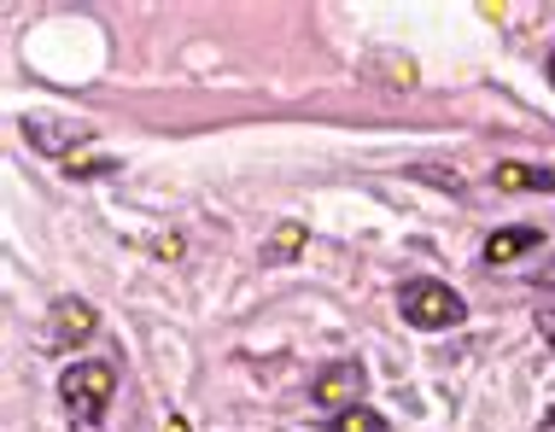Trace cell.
I'll return each mask as SVG.
<instances>
[{
	"label": "cell",
	"mask_w": 555,
	"mask_h": 432,
	"mask_svg": "<svg viewBox=\"0 0 555 432\" xmlns=\"http://www.w3.org/2000/svg\"><path fill=\"white\" fill-rule=\"evenodd\" d=\"M305 240H310V228H305V222H281V228L263 240L258 258H263V263H293L298 251H305Z\"/></svg>",
	"instance_id": "ba28073f"
},
{
	"label": "cell",
	"mask_w": 555,
	"mask_h": 432,
	"mask_svg": "<svg viewBox=\"0 0 555 432\" xmlns=\"http://www.w3.org/2000/svg\"><path fill=\"white\" fill-rule=\"evenodd\" d=\"M538 280H544V287H555V258L544 263V275H538Z\"/></svg>",
	"instance_id": "5bb4252c"
},
{
	"label": "cell",
	"mask_w": 555,
	"mask_h": 432,
	"mask_svg": "<svg viewBox=\"0 0 555 432\" xmlns=\"http://www.w3.org/2000/svg\"><path fill=\"white\" fill-rule=\"evenodd\" d=\"M112 163H117V158H106V153H88V158H77V153H70V158H65V170H70V175H82V182H88V175H106Z\"/></svg>",
	"instance_id": "30bf717a"
},
{
	"label": "cell",
	"mask_w": 555,
	"mask_h": 432,
	"mask_svg": "<svg viewBox=\"0 0 555 432\" xmlns=\"http://www.w3.org/2000/svg\"><path fill=\"white\" fill-rule=\"evenodd\" d=\"M491 182H498V193H555V170H544V163H498Z\"/></svg>",
	"instance_id": "52a82bcc"
},
{
	"label": "cell",
	"mask_w": 555,
	"mask_h": 432,
	"mask_svg": "<svg viewBox=\"0 0 555 432\" xmlns=\"http://www.w3.org/2000/svg\"><path fill=\"white\" fill-rule=\"evenodd\" d=\"M363 385H369V368L357 363V356H345V363H327L322 375L310 380V404L339 415V409H351L357 397H363Z\"/></svg>",
	"instance_id": "3957f363"
},
{
	"label": "cell",
	"mask_w": 555,
	"mask_h": 432,
	"mask_svg": "<svg viewBox=\"0 0 555 432\" xmlns=\"http://www.w3.org/2000/svg\"><path fill=\"white\" fill-rule=\"evenodd\" d=\"M544 246V228H532V222H520V228H498L486 240V263L498 270V263H515V258H527V251Z\"/></svg>",
	"instance_id": "8992f818"
},
{
	"label": "cell",
	"mask_w": 555,
	"mask_h": 432,
	"mask_svg": "<svg viewBox=\"0 0 555 432\" xmlns=\"http://www.w3.org/2000/svg\"><path fill=\"white\" fill-rule=\"evenodd\" d=\"M24 135L36 153H48V158H70L77 146L70 141H82L88 129L82 123H70V117H59V112H36V117H24Z\"/></svg>",
	"instance_id": "5b68a950"
},
{
	"label": "cell",
	"mask_w": 555,
	"mask_h": 432,
	"mask_svg": "<svg viewBox=\"0 0 555 432\" xmlns=\"http://www.w3.org/2000/svg\"><path fill=\"white\" fill-rule=\"evenodd\" d=\"M327 432H392V421H386L380 409H369V404H351V409L327 415Z\"/></svg>",
	"instance_id": "9c48e42d"
},
{
	"label": "cell",
	"mask_w": 555,
	"mask_h": 432,
	"mask_svg": "<svg viewBox=\"0 0 555 432\" xmlns=\"http://www.w3.org/2000/svg\"><path fill=\"white\" fill-rule=\"evenodd\" d=\"M398 310L410 327H422V333H444V327H462L468 322V304H462V292L450 287V280H433V275H415L398 287Z\"/></svg>",
	"instance_id": "6da1fadb"
},
{
	"label": "cell",
	"mask_w": 555,
	"mask_h": 432,
	"mask_svg": "<svg viewBox=\"0 0 555 432\" xmlns=\"http://www.w3.org/2000/svg\"><path fill=\"white\" fill-rule=\"evenodd\" d=\"M538 432H555V409H544V421H538Z\"/></svg>",
	"instance_id": "9a60e30c"
},
{
	"label": "cell",
	"mask_w": 555,
	"mask_h": 432,
	"mask_svg": "<svg viewBox=\"0 0 555 432\" xmlns=\"http://www.w3.org/2000/svg\"><path fill=\"white\" fill-rule=\"evenodd\" d=\"M153 251H158V258H182V240L170 234V240H153Z\"/></svg>",
	"instance_id": "7c38bea8"
},
{
	"label": "cell",
	"mask_w": 555,
	"mask_h": 432,
	"mask_svg": "<svg viewBox=\"0 0 555 432\" xmlns=\"http://www.w3.org/2000/svg\"><path fill=\"white\" fill-rule=\"evenodd\" d=\"M538 333H544V345L555 351V310H538Z\"/></svg>",
	"instance_id": "8fae6325"
},
{
	"label": "cell",
	"mask_w": 555,
	"mask_h": 432,
	"mask_svg": "<svg viewBox=\"0 0 555 432\" xmlns=\"http://www.w3.org/2000/svg\"><path fill=\"white\" fill-rule=\"evenodd\" d=\"M544 70H550V88H555V48H550V65Z\"/></svg>",
	"instance_id": "2e32d148"
},
{
	"label": "cell",
	"mask_w": 555,
	"mask_h": 432,
	"mask_svg": "<svg viewBox=\"0 0 555 432\" xmlns=\"http://www.w3.org/2000/svg\"><path fill=\"white\" fill-rule=\"evenodd\" d=\"M94 327H100V316H94V304H88V298H59L53 316H48V345L53 351H77Z\"/></svg>",
	"instance_id": "277c9868"
},
{
	"label": "cell",
	"mask_w": 555,
	"mask_h": 432,
	"mask_svg": "<svg viewBox=\"0 0 555 432\" xmlns=\"http://www.w3.org/2000/svg\"><path fill=\"white\" fill-rule=\"evenodd\" d=\"M59 397H65V409L77 415L82 427H100L117 397V368L112 363H70L65 375H59Z\"/></svg>",
	"instance_id": "7a4b0ae2"
},
{
	"label": "cell",
	"mask_w": 555,
	"mask_h": 432,
	"mask_svg": "<svg viewBox=\"0 0 555 432\" xmlns=\"http://www.w3.org/2000/svg\"><path fill=\"white\" fill-rule=\"evenodd\" d=\"M164 432H188V415H170V427H164Z\"/></svg>",
	"instance_id": "4fadbf2b"
}]
</instances>
